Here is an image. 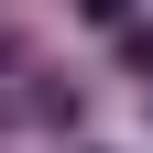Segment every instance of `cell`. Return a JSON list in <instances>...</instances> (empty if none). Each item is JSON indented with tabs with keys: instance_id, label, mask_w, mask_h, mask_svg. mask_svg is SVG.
Here are the masks:
<instances>
[{
	"instance_id": "cell-1",
	"label": "cell",
	"mask_w": 153,
	"mask_h": 153,
	"mask_svg": "<svg viewBox=\"0 0 153 153\" xmlns=\"http://www.w3.org/2000/svg\"><path fill=\"white\" fill-rule=\"evenodd\" d=\"M76 11H88V22H120V11H131V0H76Z\"/></svg>"
},
{
	"instance_id": "cell-2",
	"label": "cell",
	"mask_w": 153,
	"mask_h": 153,
	"mask_svg": "<svg viewBox=\"0 0 153 153\" xmlns=\"http://www.w3.org/2000/svg\"><path fill=\"white\" fill-rule=\"evenodd\" d=\"M120 55H131V66H142V76H153V33H131V44H120Z\"/></svg>"
}]
</instances>
